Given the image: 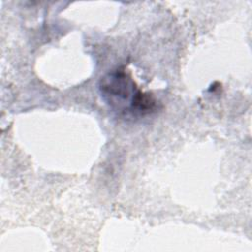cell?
<instances>
[{"mask_svg":"<svg viewBox=\"0 0 252 252\" xmlns=\"http://www.w3.org/2000/svg\"><path fill=\"white\" fill-rule=\"evenodd\" d=\"M100 91L105 99L112 105L128 103L127 108L141 114L150 112L155 107V100L141 93L134 82L121 71H116L101 79Z\"/></svg>","mask_w":252,"mask_h":252,"instance_id":"1","label":"cell"}]
</instances>
